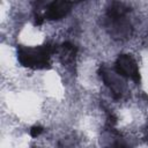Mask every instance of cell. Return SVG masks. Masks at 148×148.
Instances as JSON below:
<instances>
[{
	"mask_svg": "<svg viewBox=\"0 0 148 148\" xmlns=\"http://www.w3.org/2000/svg\"><path fill=\"white\" fill-rule=\"evenodd\" d=\"M56 51L53 44L47 43L43 46H17V59L20 64L28 68H46L50 65L51 54Z\"/></svg>",
	"mask_w": 148,
	"mask_h": 148,
	"instance_id": "7a4b0ae2",
	"label": "cell"
},
{
	"mask_svg": "<svg viewBox=\"0 0 148 148\" xmlns=\"http://www.w3.org/2000/svg\"><path fill=\"white\" fill-rule=\"evenodd\" d=\"M114 72L126 79L133 80L135 83L140 81V73L136 61L131 54H119L114 62Z\"/></svg>",
	"mask_w": 148,
	"mask_h": 148,
	"instance_id": "3957f363",
	"label": "cell"
},
{
	"mask_svg": "<svg viewBox=\"0 0 148 148\" xmlns=\"http://www.w3.org/2000/svg\"><path fill=\"white\" fill-rule=\"evenodd\" d=\"M73 6V2L69 1H52L45 8L44 18L50 21H57L66 16Z\"/></svg>",
	"mask_w": 148,
	"mask_h": 148,
	"instance_id": "5b68a950",
	"label": "cell"
},
{
	"mask_svg": "<svg viewBox=\"0 0 148 148\" xmlns=\"http://www.w3.org/2000/svg\"><path fill=\"white\" fill-rule=\"evenodd\" d=\"M43 131H44V128H43L40 125H35V126H32V127L30 128V135H31L32 138H37L38 135L42 134Z\"/></svg>",
	"mask_w": 148,
	"mask_h": 148,
	"instance_id": "8992f818",
	"label": "cell"
},
{
	"mask_svg": "<svg viewBox=\"0 0 148 148\" xmlns=\"http://www.w3.org/2000/svg\"><path fill=\"white\" fill-rule=\"evenodd\" d=\"M57 148H73V146L67 141H60L57 146Z\"/></svg>",
	"mask_w": 148,
	"mask_h": 148,
	"instance_id": "52a82bcc",
	"label": "cell"
},
{
	"mask_svg": "<svg viewBox=\"0 0 148 148\" xmlns=\"http://www.w3.org/2000/svg\"><path fill=\"white\" fill-rule=\"evenodd\" d=\"M101 75L105 86L110 89L112 97L116 99H119L124 95L126 89V84L121 80V76H119L116 72H110L109 69H102Z\"/></svg>",
	"mask_w": 148,
	"mask_h": 148,
	"instance_id": "277c9868",
	"label": "cell"
},
{
	"mask_svg": "<svg viewBox=\"0 0 148 148\" xmlns=\"http://www.w3.org/2000/svg\"><path fill=\"white\" fill-rule=\"evenodd\" d=\"M32 148H37V147H32Z\"/></svg>",
	"mask_w": 148,
	"mask_h": 148,
	"instance_id": "ba28073f",
	"label": "cell"
},
{
	"mask_svg": "<svg viewBox=\"0 0 148 148\" xmlns=\"http://www.w3.org/2000/svg\"><path fill=\"white\" fill-rule=\"evenodd\" d=\"M130 8L121 2H112L106 9L105 28L110 36L116 39H124L131 36L132 24L127 18Z\"/></svg>",
	"mask_w": 148,
	"mask_h": 148,
	"instance_id": "6da1fadb",
	"label": "cell"
}]
</instances>
